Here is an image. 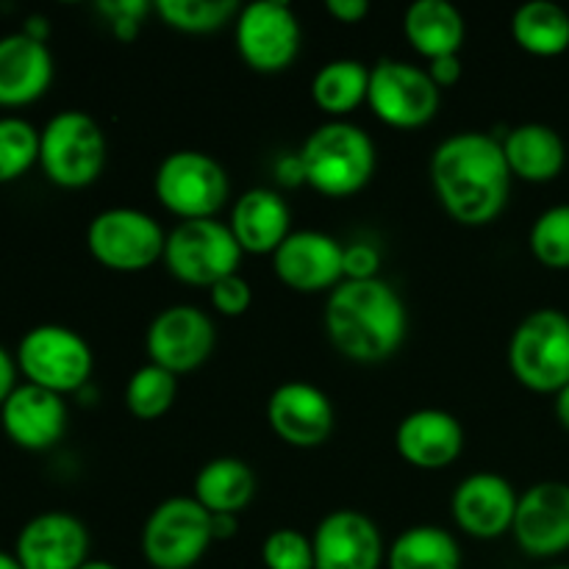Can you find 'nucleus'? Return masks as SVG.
I'll return each mask as SVG.
<instances>
[{"label": "nucleus", "instance_id": "obj_1", "mask_svg": "<svg viewBox=\"0 0 569 569\" xmlns=\"http://www.w3.org/2000/svg\"><path fill=\"white\" fill-rule=\"evenodd\" d=\"M511 178L503 144L492 133H450L431 156L433 192L461 226L481 228L498 220L509 206Z\"/></svg>", "mask_w": 569, "mask_h": 569}, {"label": "nucleus", "instance_id": "obj_2", "mask_svg": "<svg viewBox=\"0 0 569 569\" xmlns=\"http://www.w3.org/2000/svg\"><path fill=\"white\" fill-rule=\"evenodd\" d=\"M326 337L339 356L356 365H381L392 359L409 331L403 298L389 281H342L328 292Z\"/></svg>", "mask_w": 569, "mask_h": 569}, {"label": "nucleus", "instance_id": "obj_3", "mask_svg": "<svg viewBox=\"0 0 569 569\" xmlns=\"http://www.w3.org/2000/svg\"><path fill=\"white\" fill-rule=\"evenodd\" d=\"M303 181L328 198H348L361 192L376 176V142L361 126L348 120H328L306 137L298 150Z\"/></svg>", "mask_w": 569, "mask_h": 569}, {"label": "nucleus", "instance_id": "obj_4", "mask_svg": "<svg viewBox=\"0 0 569 569\" xmlns=\"http://www.w3.org/2000/svg\"><path fill=\"white\" fill-rule=\"evenodd\" d=\"M109 159L106 133L87 111L67 109L39 131V167L61 189L92 187Z\"/></svg>", "mask_w": 569, "mask_h": 569}, {"label": "nucleus", "instance_id": "obj_5", "mask_svg": "<svg viewBox=\"0 0 569 569\" xmlns=\"http://www.w3.org/2000/svg\"><path fill=\"white\" fill-rule=\"evenodd\" d=\"M509 367L531 392H561L569 383V317L565 311L537 309L522 317L509 339Z\"/></svg>", "mask_w": 569, "mask_h": 569}, {"label": "nucleus", "instance_id": "obj_6", "mask_svg": "<svg viewBox=\"0 0 569 569\" xmlns=\"http://www.w3.org/2000/svg\"><path fill=\"white\" fill-rule=\"evenodd\" d=\"M14 359L26 383L61 398L87 387L94 370V356L87 339L56 322H44L22 333Z\"/></svg>", "mask_w": 569, "mask_h": 569}, {"label": "nucleus", "instance_id": "obj_7", "mask_svg": "<svg viewBox=\"0 0 569 569\" xmlns=\"http://www.w3.org/2000/svg\"><path fill=\"white\" fill-rule=\"evenodd\" d=\"M153 192L178 220H211L231 194L228 172L203 150H172L156 167Z\"/></svg>", "mask_w": 569, "mask_h": 569}, {"label": "nucleus", "instance_id": "obj_8", "mask_svg": "<svg viewBox=\"0 0 569 569\" xmlns=\"http://www.w3.org/2000/svg\"><path fill=\"white\" fill-rule=\"evenodd\" d=\"M161 261H164L167 272L181 283L211 289L217 281L239 272L242 248L228 222H220L217 217L187 220L178 222L167 233Z\"/></svg>", "mask_w": 569, "mask_h": 569}, {"label": "nucleus", "instance_id": "obj_9", "mask_svg": "<svg viewBox=\"0 0 569 569\" xmlns=\"http://www.w3.org/2000/svg\"><path fill=\"white\" fill-rule=\"evenodd\" d=\"M167 233L156 217L131 206H114L92 217L87 248L98 264L114 272H142L161 261Z\"/></svg>", "mask_w": 569, "mask_h": 569}, {"label": "nucleus", "instance_id": "obj_10", "mask_svg": "<svg viewBox=\"0 0 569 569\" xmlns=\"http://www.w3.org/2000/svg\"><path fill=\"white\" fill-rule=\"evenodd\" d=\"M211 542V515L192 495L167 498L142 526V556L153 569H192Z\"/></svg>", "mask_w": 569, "mask_h": 569}, {"label": "nucleus", "instance_id": "obj_11", "mask_svg": "<svg viewBox=\"0 0 569 569\" xmlns=\"http://www.w3.org/2000/svg\"><path fill=\"white\" fill-rule=\"evenodd\" d=\"M367 103L387 126L411 131L437 117L442 89L433 83L428 70L400 59H378L370 67V92Z\"/></svg>", "mask_w": 569, "mask_h": 569}, {"label": "nucleus", "instance_id": "obj_12", "mask_svg": "<svg viewBox=\"0 0 569 569\" xmlns=\"http://www.w3.org/2000/svg\"><path fill=\"white\" fill-rule=\"evenodd\" d=\"M233 39L244 64L256 72H283L300 53V20L283 0H256L239 9Z\"/></svg>", "mask_w": 569, "mask_h": 569}, {"label": "nucleus", "instance_id": "obj_13", "mask_svg": "<svg viewBox=\"0 0 569 569\" xmlns=\"http://www.w3.org/2000/svg\"><path fill=\"white\" fill-rule=\"evenodd\" d=\"M217 345L214 320L203 309L192 303H176L161 309L150 320L144 333V350L150 365L170 370L172 376H183L209 361Z\"/></svg>", "mask_w": 569, "mask_h": 569}, {"label": "nucleus", "instance_id": "obj_14", "mask_svg": "<svg viewBox=\"0 0 569 569\" xmlns=\"http://www.w3.org/2000/svg\"><path fill=\"white\" fill-rule=\"evenodd\" d=\"M272 270L295 292H331L345 281V244L326 231H292L272 253Z\"/></svg>", "mask_w": 569, "mask_h": 569}, {"label": "nucleus", "instance_id": "obj_15", "mask_svg": "<svg viewBox=\"0 0 569 569\" xmlns=\"http://www.w3.org/2000/svg\"><path fill=\"white\" fill-rule=\"evenodd\" d=\"M517 548L531 559H553L569 550V483L539 481L520 495L515 526Z\"/></svg>", "mask_w": 569, "mask_h": 569}, {"label": "nucleus", "instance_id": "obj_16", "mask_svg": "<svg viewBox=\"0 0 569 569\" xmlns=\"http://www.w3.org/2000/svg\"><path fill=\"white\" fill-rule=\"evenodd\" d=\"M315 569H381L387 561L381 528L356 509H337L311 533Z\"/></svg>", "mask_w": 569, "mask_h": 569}, {"label": "nucleus", "instance_id": "obj_17", "mask_svg": "<svg viewBox=\"0 0 569 569\" xmlns=\"http://www.w3.org/2000/svg\"><path fill=\"white\" fill-rule=\"evenodd\" d=\"M267 420L276 437L292 448H320L333 433V403L309 381H287L267 400Z\"/></svg>", "mask_w": 569, "mask_h": 569}, {"label": "nucleus", "instance_id": "obj_18", "mask_svg": "<svg viewBox=\"0 0 569 569\" xmlns=\"http://www.w3.org/2000/svg\"><path fill=\"white\" fill-rule=\"evenodd\" d=\"M89 531L70 511H42L17 533L22 569H81L89 561Z\"/></svg>", "mask_w": 569, "mask_h": 569}, {"label": "nucleus", "instance_id": "obj_19", "mask_svg": "<svg viewBox=\"0 0 569 569\" xmlns=\"http://www.w3.org/2000/svg\"><path fill=\"white\" fill-rule=\"evenodd\" d=\"M517 503L520 495L509 478L498 472H472L456 487L450 511L467 537L500 539L515 526Z\"/></svg>", "mask_w": 569, "mask_h": 569}, {"label": "nucleus", "instance_id": "obj_20", "mask_svg": "<svg viewBox=\"0 0 569 569\" xmlns=\"http://www.w3.org/2000/svg\"><path fill=\"white\" fill-rule=\"evenodd\" d=\"M3 433L22 450L42 453L61 442L67 431V403L61 395L33 383H17L0 406Z\"/></svg>", "mask_w": 569, "mask_h": 569}, {"label": "nucleus", "instance_id": "obj_21", "mask_svg": "<svg viewBox=\"0 0 569 569\" xmlns=\"http://www.w3.org/2000/svg\"><path fill=\"white\" fill-rule=\"evenodd\" d=\"M395 450L417 470H445L465 450V428L445 409H417L398 422Z\"/></svg>", "mask_w": 569, "mask_h": 569}, {"label": "nucleus", "instance_id": "obj_22", "mask_svg": "<svg viewBox=\"0 0 569 569\" xmlns=\"http://www.w3.org/2000/svg\"><path fill=\"white\" fill-rule=\"evenodd\" d=\"M53 81V56L48 44L28 33L0 37V106L17 109L42 98Z\"/></svg>", "mask_w": 569, "mask_h": 569}, {"label": "nucleus", "instance_id": "obj_23", "mask_svg": "<svg viewBox=\"0 0 569 569\" xmlns=\"http://www.w3.org/2000/svg\"><path fill=\"white\" fill-rule=\"evenodd\" d=\"M228 228L242 253L272 256L292 233V211L270 187H253L233 200Z\"/></svg>", "mask_w": 569, "mask_h": 569}, {"label": "nucleus", "instance_id": "obj_24", "mask_svg": "<svg viewBox=\"0 0 569 569\" xmlns=\"http://www.w3.org/2000/svg\"><path fill=\"white\" fill-rule=\"evenodd\" d=\"M503 156L511 176L528 183H548L561 176L567 164V144L556 128L545 122H522L503 139Z\"/></svg>", "mask_w": 569, "mask_h": 569}, {"label": "nucleus", "instance_id": "obj_25", "mask_svg": "<svg viewBox=\"0 0 569 569\" xmlns=\"http://www.w3.org/2000/svg\"><path fill=\"white\" fill-rule=\"evenodd\" d=\"M403 31L411 48L428 61L459 56L465 48V14L450 0H417L406 9Z\"/></svg>", "mask_w": 569, "mask_h": 569}, {"label": "nucleus", "instance_id": "obj_26", "mask_svg": "<svg viewBox=\"0 0 569 569\" xmlns=\"http://www.w3.org/2000/svg\"><path fill=\"white\" fill-rule=\"evenodd\" d=\"M256 495V472L248 461L220 456L200 467L194 476L192 498L209 515H239Z\"/></svg>", "mask_w": 569, "mask_h": 569}, {"label": "nucleus", "instance_id": "obj_27", "mask_svg": "<svg viewBox=\"0 0 569 569\" xmlns=\"http://www.w3.org/2000/svg\"><path fill=\"white\" fill-rule=\"evenodd\" d=\"M511 37L526 53L553 59L569 50V11L553 0L522 3L511 17Z\"/></svg>", "mask_w": 569, "mask_h": 569}, {"label": "nucleus", "instance_id": "obj_28", "mask_svg": "<svg viewBox=\"0 0 569 569\" xmlns=\"http://www.w3.org/2000/svg\"><path fill=\"white\" fill-rule=\"evenodd\" d=\"M461 545L448 528H406L387 550L389 569H461Z\"/></svg>", "mask_w": 569, "mask_h": 569}, {"label": "nucleus", "instance_id": "obj_29", "mask_svg": "<svg viewBox=\"0 0 569 569\" xmlns=\"http://www.w3.org/2000/svg\"><path fill=\"white\" fill-rule=\"evenodd\" d=\"M370 92V67L359 59L326 61L315 72L311 98L331 120H342L361 103H367Z\"/></svg>", "mask_w": 569, "mask_h": 569}, {"label": "nucleus", "instance_id": "obj_30", "mask_svg": "<svg viewBox=\"0 0 569 569\" xmlns=\"http://www.w3.org/2000/svg\"><path fill=\"white\" fill-rule=\"evenodd\" d=\"M178 398V376L159 365H144L128 378L126 409L137 420H159L172 409Z\"/></svg>", "mask_w": 569, "mask_h": 569}, {"label": "nucleus", "instance_id": "obj_31", "mask_svg": "<svg viewBox=\"0 0 569 569\" xmlns=\"http://www.w3.org/2000/svg\"><path fill=\"white\" fill-rule=\"evenodd\" d=\"M242 6L233 0H159L153 11L170 28L183 33L220 31L228 22H237Z\"/></svg>", "mask_w": 569, "mask_h": 569}, {"label": "nucleus", "instance_id": "obj_32", "mask_svg": "<svg viewBox=\"0 0 569 569\" xmlns=\"http://www.w3.org/2000/svg\"><path fill=\"white\" fill-rule=\"evenodd\" d=\"M528 248L548 270H569V203L550 206L533 220Z\"/></svg>", "mask_w": 569, "mask_h": 569}, {"label": "nucleus", "instance_id": "obj_33", "mask_svg": "<svg viewBox=\"0 0 569 569\" xmlns=\"http://www.w3.org/2000/svg\"><path fill=\"white\" fill-rule=\"evenodd\" d=\"M39 164V131L22 117H0V183H11Z\"/></svg>", "mask_w": 569, "mask_h": 569}, {"label": "nucleus", "instance_id": "obj_34", "mask_svg": "<svg viewBox=\"0 0 569 569\" xmlns=\"http://www.w3.org/2000/svg\"><path fill=\"white\" fill-rule=\"evenodd\" d=\"M261 565L267 569H315L311 537L298 528H276L261 542Z\"/></svg>", "mask_w": 569, "mask_h": 569}, {"label": "nucleus", "instance_id": "obj_35", "mask_svg": "<svg viewBox=\"0 0 569 569\" xmlns=\"http://www.w3.org/2000/svg\"><path fill=\"white\" fill-rule=\"evenodd\" d=\"M209 300L211 309L220 317H242L253 303V289H250L248 278L233 272V276L222 278L209 289Z\"/></svg>", "mask_w": 569, "mask_h": 569}, {"label": "nucleus", "instance_id": "obj_36", "mask_svg": "<svg viewBox=\"0 0 569 569\" xmlns=\"http://www.w3.org/2000/svg\"><path fill=\"white\" fill-rule=\"evenodd\" d=\"M378 267H381V256H378V250L372 244H345V281L378 278Z\"/></svg>", "mask_w": 569, "mask_h": 569}, {"label": "nucleus", "instance_id": "obj_37", "mask_svg": "<svg viewBox=\"0 0 569 569\" xmlns=\"http://www.w3.org/2000/svg\"><path fill=\"white\" fill-rule=\"evenodd\" d=\"M426 70L439 89H448V87H456V83L461 81V72H465V67H461L459 56H442V59L428 61Z\"/></svg>", "mask_w": 569, "mask_h": 569}, {"label": "nucleus", "instance_id": "obj_38", "mask_svg": "<svg viewBox=\"0 0 569 569\" xmlns=\"http://www.w3.org/2000/svg\"><path fill=\"white\" fill-rule=\"evenodd\" d=\"M326 11L345 26H356L370 14V3L367 0H328Z\"/></svg>", "mask_w": 569, "mask_h": 569}, {"label": "nucleus", "instance_id": "obj_39", "mask_svg": "<svg viewBox=\"0 0 569 569\" xmlns=\"http://www.w3.org/2000/svg\"><path fill=\"white\" fill-rule=\"evenodd\" d=\"M98 9L103 11L109 20H117V17H137V20H142L153 6L144 3V0H109V3H100Z\"/></svg>", "mask_w": 569, "mask_h": 569}, {"label": "nucleus", "instance_id": "obj_40", "mask_svg": "<svg viewBox=\"0 0 569 569\" xmlns=\"http://www.w3.org/2000/svg\"><path fill=\"white\" fill-rule=\"evenodd\" d=\"M17 372H20L17 370V359L0 345V406L17 389Z\"/></svg>", "mask_w": 569, "mask_h": 569}, {"label": "nucleus", "instance_id": "obj_41", "mask_svg": "<svg viewBox=\"0 0 569 569\" xmlns=\"http://www.w3.org/2000/svg\"><path fill=\"white\" fill-rule=\"evenodd\" d=\"M239 528V515H211L214 539H231Z\"/></svg>", "mask_w": 569, "mask_h": 569}, {"label": "nucleus", "instance_id": "obj_42", "mask_svg": "<svg viewBox=\"0 0 569 569\" xmlns=\"http://www.w3.org/2000/svg\"><path fill=\"white\" fill-rule=\"evenodd\" d=\"M109 22L117 39H133L139 33V26H142V20H137V17H117V20Z\"/></svg>", "mask_w": 569, "mask_h": 569}, {"label": "nucleus", "instance_id": "obj_43", "mask_svg": "<svg viewBox=\"0 0 569 569\" xmlns=\"http://www.w3.org/2000/svg\"><path fill=\"white\" fill-rule=\"evenodd\" d=\"M553 409H556V417H559L561 428L569 431V383L561 392H556V400H553Z\"/></svg>", "mask_w": 569, "mask_h": 569}, {"label": "nucleus", "instance_id": "obj_44", "mask_svg": "<svg viewBox=\"0 0 569 569\" xmlns=\"http://www.w3.org/2000/svg\"><path fill=\"white\" fill-rule=\"evenodd\" d=\"M0 569H22V565L14 553H9V550H0Z\"/></svg>", "mask_w": 569, "mask_h": 569}, {"label": "nucleus", "instance_id": "obj_45", "mask_svg": "<svg viewBox=\"0 0 569 569\" xmlns=\"http://www.w3.org/2000/svg\"><path fill=\"white\" fill-rule=\"evenodd\" d=\"M81 569H120V567L111 565V561H103V559H89Z\"/></svg>", "mask_w": 569, "mask_h": 569}, {"label": "nucleus", "instance_id": "obj_46", "mask_svg": "<svg viewBox=\"0 0 569 569\" xmlns=\"http://www.w3.org/2000/svg\"><path fill=\"white\" fill-rule=\"evenodd\" d=\"M550 569H569V565H561V567H550Z\"/></svg>", "mask_w": 569, "mask_h": 569}]
</instances>
